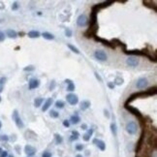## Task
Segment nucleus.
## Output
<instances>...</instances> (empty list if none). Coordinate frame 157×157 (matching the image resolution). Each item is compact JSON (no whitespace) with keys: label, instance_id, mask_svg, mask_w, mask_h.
I'll return each mask as SVG.
<instances>
[{"label":"nucleus","instance_id":"f257e3e1","mask_svg":"<svg viewBox=\"0 0 157 157\" xmlns=\"http://www.w3.org/2000/svg\"><path fill=\"white\" fill-rule=\"evenodd\" d=\"M157 93V87L153 86L148 88V90H141L139 92H136V93H133L129 96V98L126 100V102L124 104H130L132 101H134L137 98H144V97H149V96H153Z\"/></svg>","mask_w":157,"mask_h":157},{"label":"nucleus","instance_id":"f03ea898","mask_svg":"<svg viewBox=\"0 0 157 157\" xmlns=\"http://www.w3.org/2000/svg\"><path fill=\"white\" fill-rule=\"evenodd\" d=\"M124 108H125L126 111H128L130 113H132L133 115H135L136 117L139 119L140 123H141V126L144 127V124L145 123V119H144L143 113H141L139 110L137 109V108H135V107H132V106H130V105H128V104H124Z\"/></svg>","mask_w":157,"mask_h":157},{"label":"nucleus","instance_id":"7ed1b4c3","mask_svg":"<svg viewBox=\"0 0 157 157\" xmlns=\"http://www.w3.org/2000/svg\"><path fill=\"white\" fill-rule=\"evenodd\" d=\"M112 4H113V1H105V2H102V3H99V4L93 5L91 8V12L98 14V12L101 11L102 9L107 8V7L111 6Z\"/></svg>","mask_w":157,"mask_h":157},{"label":"nucleus","instance_id":"20e7f679","mask_svg":"<svg viewBox=\"0 0 157 157\" xmlns=\"http://www.w3.org/2000/svg\"><path fill=\"white\" fill-rule=\"evenodd\" d=\"M125 129H126V131H127V133H128V134H130V135H135L136 133H137V131H138L137 123H136L135 121L128 122V123L126 124Z\"/></svg>","mask_w":157,"mask_h":157},{"label":"nucleus","instance_id":"39448f33","mask_svg":"<svg viewBox=\"0 0 157 157\" xmlns=\"http://www.w3.org/2000/svg\"><path fill=\"white\" fill-rule=\"evenodd\" d=\"M93 39H94L95 42H99V43L103 44L104 46H106V47H108V48H112V50H115V48H116L111 41H108V40H106V39L100 38V37H98L97 35H96L95 37H93Z\"/></svg>","mask_w":157,"mask_h":157},{"label":"nucleus","instance_id":"423d86ee","mask_svg":"<svg viewBox=\"0 0 157 157\" xmlns=\"http://www.w3.org/2000/svg\"><path fill=\"white\" fill-rule=\"evenodd\" d=\"M98 28H99V25H95L92 26V27H89L85 32H84V37L86 38H93L96 36V33L98 31Z\"/></svg>","mask_w":157,"mask_h":157},{"label":"nucleus","instance_id":"0eeeda50","mask_svg":"<svg viewBox=\"0 0 157 157\" xmlns=\"http://www.w3.org/2000/svg\"><path fill=\"white\" fill-rule=\"evenodd\" d=\"M13 119L15 120L16 125H17L18 128H23V127H24V124H23V122H22V118L19 117V115H18V112H17V110H15V111H14Z\"/></svg>","mask_w":157,"mask_h":157},{"label":"nucleus","instance_id":"6e6552de","mask_svg":"<svg viewBox=\"0 0 157 157\" xmlns=\"http://www.w3.org/2000/svg\"><path fill=\"white\" fill-rule=\"evenodd\" d=\"M94 57H95L97 60H100V61H106L108 59L107 53L104 51H101V50L95 51V52H94Z\"/></svg>","mask_w":157,"mask_h":157},{"label":"nucleus","instance_id":"1a4fd4ad","mask_svg":"<svg viewBox=\"0 0 157 157\" xmlns=\"http://www.w3.org/2000/svg\"><path fill=\"white\" fill-rule=\"evenodd\" d=\"M66 100L70 105L75 106V105H77L78 103V95H76L74 93H70V94L66 96Z\"/></svg>","mask_w":157,"mask_h":157},{"label":"nucleus","instance_id":"9d476101","mask_svg":"<svg viewBox=\"0 0 157 157\" xmlns=\"http://www.w3.org/2000/svg\"><path fill=\"white\" fill-rule=\"evenodd\" d=\"M88 23V19L85 15H80L77 18V24H78L80 27H84V26L87 25Z\"/></svg>","mask_w":157,"mask_h":157},{"label":"nucleus","instance_id":"9b49d317","mask_svg":"<svg viewBox=\"0 0 157 157\" xmlns=\"http://www.w3.org/2000/svg\"><path fill=\"white\" fill-rule=\"evenodd\" d=\"M126 63L130 67H137L140 63V59H138L136 56H129L126 59Z\"/></svg>","mask_w":157,"mask_h":157},{"label":"nucleus","instance_id":"f8f14e48","mask_svg":"<svg viewBox=\"0 0 157 157\" xmlns=\"http://www.w3.org/2000/svg\"><path fill=\"white\" fill-rule=\"evenodd\" d=\"M148 81L146 78H140L138 81H137V83H136V86L138 89H144V87L148 85Z\"/></svg>","mask_w":157,"mask_h":157},{"label":"nucleus","instance_id":"ddd939ff","mask_svg":"<svg viewBox=\"0 0 157 157\" xmlns=\"http://www.w3.org/2000/svg\"><path fill=\"white\" fill-rule=\"evenodd\" d=\"M24 152L28 157H33L35 155V153H36V148L34 146H32V145L27 144V145L24 146Z\"/></svg>","mask_w":157,"mask_h":157},{"label":"nucleus","instance_id":"4468645a","mask_svg":"<svg viewBox=\"0 0 157 157\" xmlns=\"http://www.w3.org/2000/svg\"><path fill=\"white\" fill-rule=\"evenodd\" d=\"M144 135H145V132H144V128H143V131H142V134H141V137H140V140L137 144V146H136V153H139L141 148H142V145H143V143H144Z\"/></svg>","mask_w":157,"mask_h":157},{"label":"nucleus","instance_id":"2eb2a0df","mask_svg":"<svg viewBox=\"0 0 157 157\" xmlns=\"http://www.w3.org/2000/svg\"><path fill=\"white\" fill-rule=\"evenodd\" d=\"M39 85H40V81L38 78H31L30 81H29V83H28V87H29L30 90L39 87Z\"/></svg>","mask_w":157,"mask_h":157},{"label":"nucleus","instance_id":"dca6fc26","mask_svg":"<svg viewBox=\"0 0 157 157\" xmlns=\"http://www.w3.org/2000/svg\"><path fill=\"white\" fill-rule=\"evenodd\" d=\"M93 143L97 145V148H99L101 151H104V150H106V144H105V142H103L102 140L94 139V140H93Z\"/></svg>","mask_w":157,"mask_h":157},{"label":"nucleus","instance_id":"f3484780","mask_svg":"<svg viewBox=\"0 0 157 157\" xmlns=\"http://www.w3.org/2000/svg\"><path fill=\"white\" fill-rule=\"evenodd\" d=\"M52 98H48L47 100L45 101L44 106L42 107V112H47L48 110V108L52 106Z\"/></svg>","mask_w":157,"mask_h":157},{"label":"nucleus","instance_id":"a211bd4d","mask_svg":"<svg viewBox=\"0 0 157 157\" xmlns=\"http://www.w3.org/2000/svg\"><path fill=\"white\" fill-rule=\"evenodd\" d=\"M6 35L8 36L9 38H12V39H15L17 37V33L13 29H7L6 30Z\"/></svg>","mask_w":157,"mask_h":157},{"label":"nucleus","instance_id":"6ab92c4d","mask_svg":"<svg viewBox=\"0 0 157 157\" xmlns=\"http://www.w3.org/2000/svg\"><path fill=\"white\" fill-rule=\"evenodd\" d=\"M70 123H72V124H78V122L81 121V117L78 116V114H74V115H72L71 117H70Z\"/></svg>","mask_w":157,"mask_h":157},{"label":"nucleus","instance_id":"aec40b11","mask_svg":"<svg viewBox=\"0 0 157 157\" xmlns=\"http://www.w3.org/2000/svg\"><path fill=\"white\" fill-rule=\"evenodd\" d=\"M90 107V102L87 100H84L83 101L82 103H81V106H80V108H81V110H83V111H85V110H87L88 108Z\"/></svg>","mask_w":157,"mask_h":157},{"label":"nucleus","instance_id":"412c9836","mask_svg":"<svg viewBox=\"0 0 157 157\" xmlns=\"http://www.w3.org/2000/svg\"><path fill=\"white\" fill-rule=\"evenodd\" d=\"M27 36H28L29 38H39L40 36H41V34H40L38 31L31 30V31H29V32H28Z\"/></svg>","mask_w":157,"mask_h":157},{"label":"nucleus","instance_id":"4be33fe9","mask_svg":"<svg viewBox=\"0 0 157 157\" xmlns=\"http://www.w3.org/2000/svg\"><path fill=\"white\" fill-rule=\"evenodd\" d=\"M43 102H44L43 98H41V97H39V98H36V99L34 100V107H35V108H39V107H41V106H42Z\"/></svg>","mask_w":157,"mask_h":157},{"label":"nucleus","instance_id":"5701e85b","mask_svg":"<svg viewBox=\"0 0 157 157\" xmlns=\"http://www.w3.org/2000/svg\"><path fill=\"white\" fill-rule=\"evenodd\" d=\"M42 36L44 37V39H46V40L54 39V36H53L52 33H50V32H43V33H42Z\"/></svg>","mask_w":157,"mask_h":157},{"label":"nucleus","instance_id":"b1692460","mask_svg":"<svg viewBox=\"0 0 157 157\" xmlns=\"http://www.w3.org/2000/svg\"><path fill=\"white\" fill-rule=\"evenodd\" d=\"M67 47H68V48H69L70 50H71V51H72L73 52H75L76 54H80V53H81V52L78 51V48H76L75 46H73L72 44H67Z\"/></svg>","mask_w":157,"mask_h":157},{"label":"nucleus","instance_id":"393cba45","mask_svg":"<svg viewBox=\"0 0 157 157\" xmlns=\"http://www.w3.org/2000/svg\"><path fill=\"white\" fill-rule=\"evenodd\" d=\"M143 3H144V5H145L146 7H149V8L153 9V11H154V12H157L156 5H151V1H144Z\"/></svg>","mask_w":157,"mask_h":157},{"label":"nucleus","instance_id":"a878e982","mask_svg":"<svg viewBox=\"0 0 157 157\" xmlns=\"http://www.w3.org/2000/svg\"><path fill=\"white\" fill-rule=\"evenodd\" d=\"M78 137H80V133H78V131H72V136H71V138H70V140L71 141H76V140L78 139Z\"/></svg>","mask_w":157,"mask_h":157},{"label":"nucleus","instance_id":"bb28decb","mask_svg":"<svg viewBox=\"0 0 157 157\" xmlns=\"http://www.w3.org/2000/svg\"><path fill=\"white\" fill-rule=\"evenodd\" d=\"M54 105H55V107H56L57 109H63L64 106H65V103H64V101L62 100H57Z\"/></svg>","mask_w":157,"mask_h":157},{"label":"nucleus","instance_id":"cd10ccee","mask_svg":"<svg viewBox=\"0 0 157 157\" xmlns=\"http://www.w3.org/2000/svg\"><path fill=\"white\" fill-rule=\"evenodd\" d=\"M54 139H55V143H56L57 144H62V142H63V138H62L59 134H57V133L54 134Z\"/></svg>","mask_w":157,"mask_h":157},{"label":"nucleus","instance_id":"c85d7f7f","mask_svg":"<svg viewBox=\"0 0 157 157\" xmlns=\"http://www.w3.org/2000/svg\"><path fill=\"white\" fill-rule=\"evenodd\" d=\"M110 128H111V131H112L113 135V136H116V134H117L116 124H115V123H112V124H111V126H110Z\"/></svg>","mask_w":157,"mask_h":157},{"label":"nucleus","instance_id":"c756f323","mask_svg":"<svg viewBox=\"0 0 157 157\" xmlns=\"http://www.w3.org/2000/svg\"><path fill=\"white\" fill-rule=\"evenodd\" d=\"M122 83H123V78H121L120 77H117V78H115V80H114V85L116 84V85H121Z\"/></svg>","mask_w":157,"mask_h":157},{"label":"nucleus","instance_id":"7c9ffc66","mask_svg":"<svg viewBox=\"0 0 157 157\" xmlns=\"http://www.w3.org/2000/svg\"><path fill=\"white\" fill-rule=\"evenodd\" d=\"M50 116L52 118H57L59 116V113H57L56 111H51L50 113Z\"/></svg>","mask_w":157,"mask_h":157},{"label":"nucleus","instance_id":"2f4dec72","mask_svg":"<svg viewBox=\"0 0 157 157\" xmlns=\"http://www.w3.org/2000/svg\"><path fill=\"white\" fill-rule=\"evenodd\" d=\"M67 90L68 91H74L75 90V84H74V83H68V85H67Z\"/></svg>","mask_w":157,"mask_h":157},{"label":"nucleus","instance_id":"473e14b6","mask_svg":"<svg viewBox=\"0 0 157 157\" xmlns=\"http://www.w3.org/2000/svg\"><path fill=\"white\" fill-rule=\"evenodd\" d=\"M35 70V67L34 66H32V65H29V66H26V67H24L23 68V71H25V72H30V71H34Z\"/></svg>","mask_w":157,"mask_h":157},{"label":"nucleus","instance_id":"72a5a7b5","mask_svg":"<svg viewBox=\"0 0 157 157\" xmlns=\"http://www.w3.org/2000/svg\"><path fill=\"white\" fill-rule=\"evenodd\" d=\"M0 141H3V142H8L9 137L7 135H0Z\"/></svg>","mask_w":157,"mask_h":157},{"label":"nucleus","instance_id":"f704fd0d","mask_svg":"<svg viewBox=\"0 0 157 157\" xmlns=\"http://www.w3.org/2000/svg\"><path fill=\"white\" fill-rule=\"evenodd\" d=\"M75 148H76V150H78V151H82L83 149V145L81 144H76Z\"/></svg>","mask_w":157,"mask_h":157},{"label":"nucleus","instance_id":"c9c22d12","mask_svg":"<svg viewBox=\"0 0 157 157\" xmlns=\"http://www.w3.org/2000/svg\"><path fill=\"white\" fill-rule=\"evenodd\" d=\"M62 124H63V126L66 127V128H69L70 127V121L69 120H67V119H65V120H63V122H62Z\"/></svg>","mask_w":157,"mask_h":157},{"label":"nucleus","instance_id":"e433bc0d","mask_svg":"<svg viewBox=\"0 0 157 157\" xmlns=\"http://www.w3.org/2000/svg\"><path fill=\"white\" fill-rule=\"evenodd\" d=\"M65 35L67 37H71L72 36V30L70 28H66L65 29Z\"/></svg>","mask_w":157,"mask_h":157},{"label":"nucleus","instance_id":"4c0bfd02","mask_svg":"<svg viewBox=\"0 0 157 157\" xmlns=\"http://www.w3.org/2000/svg\"><path fill=\"white\" fill-rule=\"evenodd\" d=\"M83 139L84 140V141H85V142H88V141H89V140H90V136L88 135V134H87V133H85V134H84V135L83 136Z\"/></svg>","mask_w":157,"mask_h":157},{"label":"nucleus","instance_id":"58836bf2","mask_svg":"<svg viewBox=\"0 0 157 157\" xmlns=\"http://www.w3.org/2000/svg\"><path fill=\"white\" fill-rule=\"evenodd\" d=\"M52 153L48 152V151H45V152L42 154V157H52Z\"/></svg>","mask_w":157,"mask_h":157},{"label":"nucleus","instance_id":"ea45409f","mask_svg":"<svg viewBox=\"0 0 157 157\" xmlns=\"http://www.w3.org/2000/svg\"><path fill=\"white\" fill-rule=\"evenodd\" d=\"M4 40H5V33L2 32V31H0V42H3Z\"/></svg>","mask_w":157,"mask_h":157},{"label":"nucleus","instance_id":"a19ab883","mask_svg":"<svg viewBox=\"0 0 157 157\" xmlns=\"http://www.w3.org/2000/svg\"><path fill=\"white\" fill-rule=\"evenodd\" d=\"M8 151H6V150H3L2 152L0 153V157H8Z\"/></svg>","mask_w":157,"mask_h":157},{"label":"nucleus","instance_id":"79ce46f5","mask_svg":"<svg viewBox=\"0 0 157 157\" xmlns=\"http://www.w3.org/2000/svg\"><path fill=\"white\" fill-rule=\"evenodd\" d=\"M17 9H18V4H17V2H14L13 6H12V10H13V11H16Z\"/></svg>","mask_w":157,"mask_h":157},{"label":"nucleus","instance_id":"37998d69","mask_svg":"<svg viewBox=\"0 0 157 157\" xmlns=\"http://www.w3.org/2000/svg\"><path fill=\"white\" fill-rule=\"evenodd\" d=\"M94 75H95L96 78H97V80H98L99 82H102V81H103V80H102V78H101V77H100V75L98 74L97 72H95V73H94Z\"/></svg>","mask_w":157,"mask_h":157},{"label":"nucleus","instance_id":"c03bdc74","mask_svg":"<svg viewBox=\"0 0 157 157\" xmlns=\"http://www.w3.org/2000/svg\"><path fill=\"white\" fill-rule=\"evenodd\" d=\"M6 81H7V78H5V77L1 78H0V84H4V83H6Z\"/></svg>","mask_w":157,"mask_h":157},{"label":"nucleus","instance_id":"a18cd8bd","mask_svg":"<svg viewBox=\"0 0 157 157\" xmlns=\"http://www.w3.org/2000/svg\"><path fill=\"white\" fill-rule=\"evenodd\" d=\"M52 83H51V86H50V90H52L54 88V85H55V82L54 81H52Z\"/></svg>","mask_w":157,"mask_h":157},{"label":"nucleus","instance_id":"49530a36","mask_svg":"<svg viewBox=\"0 0 157 157\" xmlns=\"http://www.w3.org/2000/svg\"><path fill=\"white\" fill-rule=\"evenodd\" d=\"M108 86H109V88H111V89H113L115 85L113 84V83H108Z\"/></svg>","mask_w":157,"mask_h":157},{"label":"nucleus","instance_id":"de8ad7c7","mask_svg":"<svg viewBox=\"0 0 157 157\" xmlns=\"http://www.w3.org/2000/svg\"><path fill=\"white\" fill-rule=\"evenodd\" d=\"M87 134H88V135L91 137V136L93 135V129H92V128L88 129V130H87Z\"/></svg>","mask_w":157,"mask_h":157},{"label":"nucleus","instance_id":"09e8293b","mask_svg":"<svg viewBox=\"0 0 157 157\" xmlns=\"http://www.w3.org/2000/svg\"><path fill=\"white\" fill-rule=\"evenodd\" d=\"M82 129H83V130H87L86 124H83V125H82Z\"/></svg>","mask_w":157,"mask_h":157},{"label":"nucleus","instance_id":"8fccbe9b","mask_svg":"<svg viewBox=\"0 0 157 157\" xmlns=\"http://www.w3.org/2000/svg\"><path fill=\"white\" fill-rule=\"evenodd\" d=\"M104 113H105V115H106L107 117H110V115H109V112H108L107 110H104Z\"/></svg>","mask_w":157,"mask_h":157},{"label":"nucleus","instance_id":"3c124183","mask_svg":"<svg viewBox=\"0 0 157 157\" xmlns=\"http://www.w3.org/2000/svg\"><path fill=\"white\" fill-rule=\"evenodd\" d=\"M65 83H67V84H68V83H73V82H72L71 80H65Z\"/></svg>","mask_w":157,"mask_h":157},{"label":"nucleus","instance_id":"603ef678","mask_svg":"<svg viewBox=\"0 0 157 157\" xmlns=\"http://www.w3.org/2000/svg\"><path fill=\"white\" fill-rule=\"evenodd\" d=\"M76 157H83V155H81V154H77Z\"/></svg>","mask_w":157,"mask_h":157},{"label":"nucleus","instance_id":"864d4df0","mask_svg":"<svg viewBox=\"0 0 157 157\" xmlns=\"http://www.w3.org/2000/svg\"><path fill=\"white\" fill-rule=\"evenodd\" d=\"M2 151H3V149H2V148H1V146H0V153L2 152Z\"/></svg>","mask_w":157,"mask_h":157},{"label":"nucleus","instance_id":"5fc2aeb1","mask_svg":"<svg viewBox=\"0 0 157 157\" xmlns=\"http://www.w3.org/2000/svg\"><path fill=\"white\" fill-rule=\"evenodd\" d=\"M1 127H2V123H1V121H0V129H1Z\"/></svg>","mask_w":157,"mask_h":157},{"label":"nucleus","instance_id":"6e6d98bb","mask_svg":"<svg viewBox=\"0 0 157 157\" xmlns=\"http://www.w3.org/2000/svg\"><path fill=\"white\" fill-rule=\"evenodd\" d=\"M2 91V87H1V85H0V92Z\"/></svg>","mask_w":157,"mask_h":157},{"label":"nucleus","instance_id":"4d7b16f0","mask_svg":"<svg viewBox=\"0 0 157 157\" xmlns=\"http://www.w3.org/2000/svg\"><path fill=\"white\" fill-rule=\"evenodd\" d=\"M8 157H14L13 155H8Z\"/></svg>","mask_w":157,"mask_h":157},{"label":"nucleus","instance_id":"13d9d810","mask_svg":"<svg viewBox=\"0 0 157 157\" xmlns=\"http://www.w3.org/2000/svg\"><path fill=\"white\" fill-rule=\"evenodd\" d=\"M0 102H1V97H0Z\"/></svg>","mask_w":157,"mask_h":157}]
</instances>
